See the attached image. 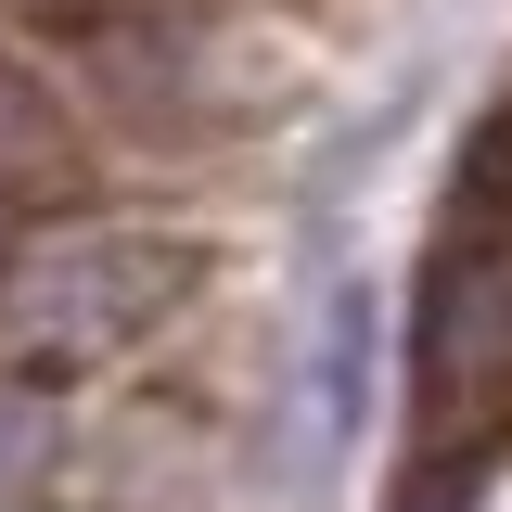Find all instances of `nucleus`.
<instances>
[{"label":"nucleus","mask_w":512,"mask_h":512,"mask_svg":"<svg viewBox=\"0 0 512 512\" xmlns=\"http://www.w3.org/2000/svg\"><path fill=\"white\" fill-rule=\"evenodd\" d=\"M180 295H192L180 231H154V218H26V244L0 256V372H26V384L103 372Z\"/></svg>","instance_id":"obj_1"},{"label":"nucleus","mask_w":512,"mask_h":512,"mask_svg":"<svg viewBox=\"0 0 512 512\" xmlns=\"http://www.w3.org/2000/svg\"><path fill=\"white\" fill-rule=\"evenodd\" d=\"M52 180H64V116H52V90H39L26 64L0 52V205L26 218Z\"/></svg>","instance_id":"obj_2"},{"label":"nucleus","mask_w":512,"mask_h":512,"mask_svg":"<svg viewBox=\"0 0 512 512\" xmlns=\"http://www.w3.org/2000/svg\"><path fill=\"white\" fill-rule=\"evenodd\" d=\"M39 474H52V397H39L26 372H0V512L26 500Z\"/></svg>","instance_id":"obj_3"}]
</instances>
